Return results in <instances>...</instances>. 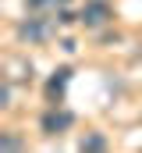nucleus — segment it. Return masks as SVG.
Returning a JSON list of instances; mask_svg holds the SVG:
<instances>
[{
	"label": "nucleus",
	"mask_w": 142,
	"mask_h": 153,
	"mask_svg": "<svg viewBox=\"0 0 142 153\" xmlns=\"http://www.w3.org/2000/svg\"><path fill=\"white\" fill-rule=\"evenodd\" d=\"M0 107H11V85L4 82V89H0Z\"/></svg>",
	"instance_id": "6e6552de"
},
{
	"label": "nucleus",
	"mask_w": 142,
	"mask_h": 153,
	"mask_svg": "<svg viewBox=\"0 0 142 153\" xmlns=\"http://www.w3.org/2000/svg\"><path fill=\"white\" fill-rule=\"evenodd\" d=\"M78 150H106V139L103 135H82V143H78Z\"/></svg>",
	"instance_id": "423d86ee"
},
{
	"label": "nucleus",
	"mask_w": 142,
	"mask_h": 153,
	"mask_svg": "<svg viewBox=\"0 0 142 153\" xmlns=\"http://www.w3.org/2000/svg\"><path fill=\"white\" fill-rule=\"evenodd\" d=\"M71 82V68H57L53 78L46 82V96H50V103H64V89H68Z\"/></svg>",
	"instance_id": "39448f33"
},
{
	"label": "nucleus",
	"mask_w": 142,
	"mask_h": 153,
	"mask_svg": "<svg viewBox=\"0 0 142 153\" xmlns=\"http://www.w3.org/2000/svg\"><path fill=\"white\" fill-rule=\"evenodd\" d=\"M53 32H57V18L36 14V11H29L21 18V25H18V39L21 43H46V39H53Z\"/></svg>",
	"instance_id": "f257e3e1"
},
{
	"label": "nucleus",
	"mask_w": 142,
	"mask_h": 153,
	"mask_svg": "<svg viewBox=\"0 0 142 153\" xmlns=\"http://www.w3.org/2000/svg\"><path fill=\"white\" fill-rule=\"evenodd\" d=\"M0 146H4V150H18L21 139H14V135H0Z\"/></svg>",
	"instance_id": "0eeeda50"
},
{
	"label": "nucleus",
	"mask_w": 142,
	"mask_h": 153,
	"mask_svg": "<svg viewBox=\"0 0 142 153\" xmlns=\"http://www.w3.org/2000/svg\"><path fill=\"white\" fill-rule=\"evenodd\" d=\"M82 22L89 25V29H100L110 22V4L106 0H85V7H82Z\"/></svg>",
	"instance_id": "20e7f679"
},
{
	"label": "nucleus",
	"mask_w": 142,
	"mask_h": 153,
	"mask_svg": "<svg viewBox=\"0 0 142 153\" xmlns=\"http://www.w3.org/2000/svg\"><path fill=\"white\" fill-rule=\"evenodd\" d=\"M43 135H64L71 125H75V114H71L68 107H61V103H53L46 114H43Z\"/></svg>",
	"instance_id": "f03ea898"
},
{
	"label": "nucleus",
	"mask_w": 142,
	"mask_h": 153,
	"mask_svg": "<svg viewBox=\"0 0 142 153\" xmlns=\"http://www.w3.org/2000/svg\"><path fill=\"white\" fill-rule=\"evenodd\" d=\"M71 0H29V11L36 14H50V18H57V22H71Z\"/></svg>",
	"instance_id": "7ed1b4c3"
}]
</instances>
